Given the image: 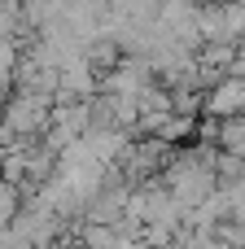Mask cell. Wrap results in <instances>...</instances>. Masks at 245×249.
Returning <instances> with one entry per match:
<instances>
[{"mask_svg": "<svg viewBox=\"0 0 245 249\" xmlns=\"http://www.w3.org/2000/svg\"><path fill=\"white\" fill-rule=\"evenodd\" d=\"M245 114V79L237 74H228V79H219L210 92H206V114L202 118H241Z\"/></svg>", "mask_w": 245, "mask_h": 249, "instance_id": "1", "label": "cell"}, {"mask_svg": "<svg viewBox=\"0 0 245 249\" xmlns=\"http://www.w3.org/2000/svg\"><path fill=\"white\" fill-rule=\"evenodd\" d=\"M0 118H4V96H0Z\"/></svg>", "mask_w": 245, "mask_h": 249, "instance_id": "2", "label": "cell"}]
</instances>
